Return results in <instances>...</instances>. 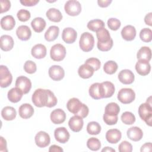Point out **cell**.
Returning a JSON list of instances; mask_svg holds the SVG:
<instances>
[{
    "label": "cell",
    "instance_id": "obj_1",
    "mask_svg": "<svg viewBox=\"0 0 152 152\" xmlns=\"http://www.w3.org/2000/svg\"><path fill=\"white\" fill-rule=\"evenodd\" d=\"M48 99V90L38 88L36 89L32 95V102L38 107L46 106Z\"/></svg>",
    "mask_w": 152,
    "mask_h": 152
},
{
    "label": "cell",
    "instance_id": "obj_2",
    "mask_svg": "<svg viewBox=\"0 0 152 152\" xmlns=\"http://www.w3.org/2000/svg\"><path fill=\"white\" fill-rule=\"evenodd\" d=\"M79 45L81 49L86 52L91 50L94 45V39L93 36L88 33H83L80 37Z\"/></svg>",
    "mask_w": 152,
    "mask_h": 152
},
{
    "label": "cell",
    "instance_id": "obj_3",
    "mask_svg": "<svg viewBox=\"0 0 152 152\" xmlns=\"http://www.w3.org/2000/svg\"><path fill=\"white\" fill-rule=\"evenodd\" d=\"M138 114L141 119L145 121L148 126H151L152 107L147 103L141 104L138 108Z\"/></svg>",
    "mask_w": 152,
    "mask_h": 152
},
{
    "label": "cell",
    "instance_id": "obj_4",
    "mask_svg": "<svg viewBox=\"0 0 152 152\" xmlns=\"http://www.w3.org/2000/svg\"><path fill=\"white\" fill-rule=\"evenodd\" d=\"M135 98L134 91L130 88H124L121 89L118 93V99L124 104L132 103Z\"/></svg>",
    "mask_w": 152,
    "mask_h": 152
},
{
    "label": "cell",
    "instance_id": "obj_5",
    "mask_svg": "<svg viewBox=\"0 0 152 152\" xmlns=\"http://www.w3.org/2000/svg\"><path fill=\"white\" fill-rule=\"evenodd\" d=\"M66 55V49L62 45L57 43L54 45L50 49V56L52 60L55 61H61L63 60Z\"/></svg>",
    "mask_w": 152,
    "mask_h": 152
},
{
    "label": "cell",
    "instance_id": "obj_6",
    "mask_svg": "<svg viewBox=\"0 0 152 152\" xmlns=\"http://www.w3.org/2000/svg\"><path fill=\"white\" fill-rule=\"evenodd\" d=\"M64 10L68 15L70 16H76L81 12V5L77 1L69 0L65 3Z\"/></svg>",
    "mask_w": 152,
    "mask_h": 152
},
{
    "label": "cell",
    "instance_id": "obj_7",
    "mask_svg": "<svg viewBox=\"0 0 152 152\" xmlns=\"http://www.w3.org/2000/svg\"><path fill=\"white\" fill-rule=\"evenodd\" d=\"M12 76L8 68L4 65L0 66V86L2 88L8 87L12 83Z\"/></svg>",
    "mask_w": 152,
    "mask_h": 152
},
{
    "label": "cell",
    "instance_id": "obj_8",
    "mask_svg": "<svg viewBox=\"0 0 152 152\" xmlns=\"http://www.w3.org/2000/svg\"><path fill=\"white\" fill-rule=\"evenodd\" d=\"M15 87L21 90L24 94H27L31 88V81L25 76H20L16 79Z\"/></svg>",
    "mask_w": 152,
    "mask_h": 152
},
{
    "label": "cell",
    "instance_id": "obj_9",
    "mask_svg": "<svg viewBox=\"0 0 152 152\" xmlns=\"http://www.w3.org/2000/svg\"><path fill=\"white\" fill-rule=\"evenodd\" d=\"M35 143L40 148L47 147L50 142L49 135L45 131H39L34 137Z\"/></svg>",
    "mask_w": 152,
    "mask_h": 152
},
{
    "label": "cell",
    "instance_id": "obj_10",
    "mask_svg": "<svg viewBox=\"0 0 152 152\" xmlns=\"http://www.w3.org/2000/svg\"><path fill=\"white\" fill-rule=\"evenodd\" d=\"M49 75L53 81H60L65 75L64 69L59 65H52L49 69Z\"/></svg>",
    "mask_w": 152,
    "mask_h": 152
},
{
    "label": "cell",
    "instance_id": "obj_11",
    "mask_svg": "<svg viewBox=\"0 0 152 152\" xmlns=\"http://www.w3.org/2000/svg\"><path fill=\"white\" fill-rule=\"evenodd\" d=\"M55 140L60 143H66L69 139V133L65 127H59L54 131Z\"/></svg>",
    "mask_w": 152,
    "mask_h": 152
},
{
    "label": "cell",
    "instance_id": "obj_12",
    "mask_svg": "<svg viewBox=\"0 0 152 152\" xmlns=\"http://www.w3.org/2000/svg\"><path fill=\"white\" fill-rule=\"evenodd\" d=\"M83 105V103L78 99L74 97L70 99L66 103V107L71 113L75 115H77L81 109Z\"/></svg>",
    "mask_w": 152,
    "mask_h": 152
},
{
    "label": "cell",
    "instance_id": "obj_13",
    "mask_svg": "<svg viewBox=\"0 0 152 152\" xmlns=\"http://www.w3.org/2000/svg\"><path fill=\"white\" fill-rule=\"evenodd\" d=\"M77 31L71 27L65 28L62 33V40L68 44L73 43L77 39Z\"/></svg>",
    "mask_w": 152,
    "mask_h": 152
},
{
    "label": "cell",
    "instance_id": "obj_14",
    "mask_svg": "<svg viewBox=\"0 0 152 152\" xmlns=\"http://www.w3.org/2000/svg\"><path fill=\"white\" fill-rule=\"evenodd\" d=\"M118 79L124 84H131L135 79L134 73L129 69H123L118 74Z\"/></svg>",
    "mask_w": 152,
    "mask_h": 152
},
{
    "label": "cell",
    "instance_id": "obj_15",
    "mask_svg": "<svg viewBox=\"0 0 152 152\" xmlns=\"http://www.w3.org/2000/svg\"><path fill=\"white\" fill-rule=\"evenodd\" d=\"M83 125L84 122L83 118L77 115L72 116L68 121L69 127L72 131L75 132L80 131L83 128Z\"/></svg>",
    "mask_w": 152,
    "mask_h": 152
},
{
    "label": "cell",
    "instance_id": "obj_16",
    "mask_svg": "<svg viewBox=\"0 0 152 152\" xmlns=\"http://www.w3.org/2000/svg\"><path fill=\"white\" fill-rule=\"evenodd\" d=\"M135 69L138 74L142 76L148 75L151 70L150 63L144 60H138L135 64Z\"/></svg>",
    "mask_w": 152,
    "mask_h": 152
},
{
    "label": "cell",
    "instance_id": "obj_17",
    "mask_svg": "<svg viewBox=\"0 0 152 152\" xmlns=\"http://www.w3.org/2000/svg\"><path fill=\"white\" fill-rule=\"evenodd\" d=\"M50 118L53 124H61L65 121L66 113L62 109H56L51 112Z\"/></svg>",
    "mask_w": 152,
    "mask_h": 152
},
{
    "label": "cell",
    "instance_id": "obj_18",
    "mask_svg": "<svg viewBox=\"0 0 152 152\" xmlns=\"http://www.w3.org/2000/svg\"><path fill=\"white\" fill-rule=\"evenodd\" d=\"M121 36L126 41L133 40L136 36V29L133 26L127 25L122 28Z\"/></svg>",
    "mask_w": 152,
    "mask_h": 152
},
{
    "label": "cell",
    "instance_id": "obj_19",
    "mask_svg": "<svg viewBox=\"0 0 152 152\" xmlns=\"http://www.w3.org/2000/svg\"><path fill=\"white\" fill-rule=\"evenodd\" d=\"M128 137L133 141H138L141 140L143 136V132L141 128L137 126H132L129 128L126 132Z\"/></svg>",
    "mask_w": 152,
    "mask_h": 152
},
{
    "label": "cell",
    "instance_id": "obj_20",
    "mask_svg": "<svg viewBox=\"0 0 152 152\" xmlns=\"http://www.w3.org/2000/svg\"><path fill=\"white\" fill-rule=\"evenodd\" d=\"M16 34L18 38L21 40L26 41L31 37V31L27 26L22 25L17 28Z\"/></svg>",
    "mask_w": 152,
    "mask_h": 152
},
{
    "label": "cell",
    "instance_id": "obj_21",
    "mask_svg": "<svg viewBox=\"0 0 152 152\" xmlns=\"http://www.w3.org/2000/svg\"><path fill=\"white\" fill-rule=\"evenodd\" d=\"M18 113L20 116L23 119H28L33 116L34 109L31 104L24 103L19 107Z\"/></svg>",
    "mask_w": 152,
    "mask_h": 152
},
{
    "label": "cell",
    "instance_id": "obj_22",
    "mask_svg": "<svg viewBox=\"0 0 152 152\" xmlns=\"http://www.w3.org/2000/svg\"><path fill=\"white\" fill-rule=\"evenodd\" d=\"M121 137V132L118 129H110L106 133V139L111 144H116L119 142Z\"/></svg>",
    "mask_w": 152,
    "mask_h": 152
},
{
    "label": "cell",
    "instance_id": "obj_23",
    "mask_svg": "<svg viewBox=\"0 0 152 152\" xmlns=\"http://www.w3.org/2000/svg\"><path fill=\"white\" fill-rule=\"evenodd\" d=\"M103 98H109L113 96L115 93V86L110 81L101 83Z\"/></svg>",
    "mask_w": 152,
    "mask_h": 152
},
{
    "label": "cell",
    "instance_id": "obj_24",
    "mask_svg": "<svg viewBox=\"0 0 152 152\" xmlns=\"http://www.w3.org/2000/svg\"><path fill=\"white\" fill-rule=\"evenodd\" d=\"M31 53L36 59L44 58L46 55V48L42 44H37L32 48Z\"/></svg>",
    "mask_w": 152,
    "mask_h": 152
},
{
    "label": "cell",
    "instance_id": "obj_25",
    "mask_svg": "<svg viewBox=\"0 0 152 152\" xmlns=\"http://www.w3.org/2000/svg\"><path fill=\"white\" fill-rule=\"evenodd\" d=\"M14 40L12 37L9 35H2L1 37V49L5 51L11 50L14 46Z\"/></svg>",
    "mask_w": 152,
    "mask_h": 152
},
{
    "label": "cell",
    "instance_id": "obj_26",
    "mask_svg": "<svg viewBox=\"0 0 152 152\" xmlns=\"http://www.w3.org/2000/svg\"><path fill=\"white\" fill-rule=\"evenodd\" d=\"M89 94L94 99H103L101 83H95L91 84L89 88Z\"/></svg>",
    "mask_w": 152,
    "mask_h": 152
},
{
    "label": "cell",
    "instance_id": "obj_27",
    "mask_svg": "<svg viewBox=\"0 0 152 152\" xmlns=\"http://www.w3.org/2000/svg\"><path fill=\"white\" fill-rule=\"evenodd\" d=\"M15 21L14 17L11 15H7L3 17L1 20V28L5 30H11L15 27Z\"/></svg>",
    "mask_w": 152,
    "mask_h": 152
},
{
    "label": "cell",
    "instance_id": "obj_28",
    "mask_svg": "<svg viewBox=\"0 0 152 152\" xmlns=\"http://www.w3.org/2000/svg\"><path fill=\"white\" fill-rule=\"evenodd\" d=\"M94 70L93 68L85 63L81 65L78 69V74L79 76L84 79L91 77L94 74Z\"/></svg>",
    "mask_w": 152,
    "mask_h": 152
},
{
    "label": "cell",
    "instance_id": "obj_29",
    "mask_svg": "<svg viewBox=\"0 0 152 152\" xmlns=\"http://www.w3.org/2000/svg\"><path fill=\"white\" fill-rule=\"evenodd\" d=\"M47 18L51 21L58 23L60 22L62 19V15L61 11L55 8H49L46 13Z\"/></svg>",
    "mask_w": 152,
    "mask_h": 152
},
{
    "label": "cell",
    "instance_id": "obj_30",
    "mask_svg": "<svg viewBox=\"0 0 152 152\" xmlns=\"http://www.w3.org/2000/svg\"><path fill=\"white\" fill-rule=\"evenodd\" d=\"M23 93L17 87L12 88L8 92V99L12 103H17L22 98Z\"/></svg>",
    "mask_w": 152,
    "mask_h": 152
},
{
    "label": "cell",
    "instance_id": "obj_31",
    "mask_svg": "<svg viewBox=\"0 0 152 152\" xmlns=\"http://www.w3.org/2000/svg\"><path fill=\"white\" fill-rule=\"evenodd\" d=\"M59 33V28L58 26H50L45 33V39L48 42H52L58 37Z\"/></svg>",
    "mask_w": 152,
    "mask_h": 152
},
{
    "label": "cell",
    "instance_id": "obj_32",
    "mask_svg": "<svg viewBox=\"0 0 152 152\" xmlns=\"http://www.w3.org/2000/svg\"><path fill=\"white\" fill-rule=\"evenodd\" d=\"M96 36L97 38V42L100 43H105L110 41L112 39L109 31L103 27L96 31Z\"/></svg>",
    "mask_w": 152,
    "mask_h": 152
},
{
    "label": "cell",
    "instance_id": "obj_33",
    "mask_svg": "<svg viewBox=\"0 0 152 152\" xmlns=\"http://www.w3.org/2000/svg\"><path fill=\"white\" fill-rule=\"evenodd\" d=\"M17 112L15 109L11 106H5L2 109L1 116L6 121H12L16 117Z\"/></svg>",
    "mask_w": 152,
    "mask_h": 152
},
{
    "label": "cell",
    "instance_id": "obj_34",
    "mask_svg": "<svg viewBox=\"0 0 152 152\" xmlns=\"http://www.w3.org/2000/svg\"><path fill=\"white\" fill-rule=\"evenodd\" d=\"M45 20L41 17H36L31 22V26L33 30L36 33L42 32L46 27Z\"/></svg>",
    "mask_w": 152,
    "mask_h": 152
},
{
    "label": "cell",
    "instance_id": "obj_35",
    "mask_svg": "<svg viewBox=\"0 0 152 152\" xmlns=\"http://www.w3.org/2000/svg\"><path fill=\"white\" fill-rule=\"evenodd\" d=\"M137 57L138 60H144L149 62L151 58V50L147 46L141 47L137 52Z\"/></svg>",
    "mask_w": 152,
    "mask_h": 152
},
{
    "label": "cell",
    "instance_id": "obj_36",
    "mask_svg": "<svg viewBox=\"0 0 152 152\" xmlns=\"http://www.w3.org/2000/svg\"><path fill=\"white\" fill-rule=\"evenodd\" d=\"M119 112L120 107L116 103H109L105 107L104 113L109 116H118Z\"/></svg>",
    "mask_w": 152,
    "mask_h": 152
},
{
    "label": "cell",
    "instance_id": "obj_37",
    "mask_svg": "<svg viewBox=\"0 0 152 152\" xmlns=\"http://www.w3.org/2000/svg\"><path fill=\"white\" fill-rule=\"evenodd\" d=\"M87 28L93 31H97L99 29L104 27V23L100 19H95L90 20L87 23Z\"/></svg>",
    "mask_w": 152,
    "mask_h": 152
},
{
    "label": "cell",
    "instance_id": "obj_38",
    "mask_svg": "<svg viewBox=\"0 0 152 152\" xmlns=\"http://www.w3.org/2000/svg\"><path fill=\"white\" fill-rule=\"evenodd\" d=\"M87 131L89 134L97 135L101 131V126L97 122H90L87 126Z\"/></svg>",
    "mask_w": 152,
    "mask_h": 152
},
{
    "label": "cell",
    "instance_id": "obj_39",
    "mask_svg": "<svg viewBox=\"0 0 152 152\" xmlns=\"http://www.w3.org/2000/svg\"><path fill=\"white\" fill-rule=\"evenodd\" d=\"M118 68V64L113 61H109L106 62L103 66L104 71L107 74H113L116 72Z\"/></svg>",
    "mask_w": 152,
    "mask_h": 152
},
{
    "label": "cell",
    "instance_id": "obj_40",
    "mask_svg": "<svg viewBox=\"0 0 152 152\" xmlns=\"http://www.w3.org/2000/svg\"><path fill=\"white\" fill-rule=\"evenodd\" d=\"M121 119L122 122L126 125H132L135 121L134 115L130 112H124L121 116Z\"/></svg>",
    "mask_w": 152,
    "mask_h": 152
},
{
    "label": "cell",
    "instance_id": "obj_41",
    "mask_svg": "<svg viewBox=\"0 0 152 152\" xmlns=\"http://www.w3.org/2000/svg\"><path fill=\"white\" fill-rule=\"evenodd\" d=\"M87 146L92 151H97L101 147V142L99 139L94 137H91L87 140Z\"/></svg>",
    "mask_w": 152,
    "mask_h": 152
},
{
    "label": "cell",
    "instance_id": "obj_42",
    "mask_svg": "<svg viewBox=\"0 0 152 152\" xmlns=\"http://www.w3.org/2000/svg\"><path fill=\"white\" fill-rule=\"evenodd\" d=\"M141 40L144 42H150L152 40V31L150 28H144L140 33Z\"/></svg>",
    "mask_w": 152,
    "mask_h": 152
},
{
    "label": "cell",
    "instance_id": "obj_43",
    "mask_svg": "<svg viewBox=\"0 0 152 152\" xmlns=\"http://www.w3.org/2000/svg\"><path fill=\"white\" fill-rule=\"evenodd\" d=\"M17 16L20 21L25 22L28 21L30 19L31 17V14L28 10H24V9H21L17 12Z\"/></svg>",
    "mask_w": 152,
    "mask_h": 152
},
{
    "label": "cell",
    "instance_id": "obj_44",
    "mask_svg": "<svg viewBox=\"0 0 152 152\" xmlns=\"http://www.w3.org/2000/svg\"><path fill=\"white\" fill-rule=\"evenodd\" d=\"M85 64L88 65L91 68H93L94 71H97L100 68L101 66V62L100 60L96 58H90L87 59L86 61Z\"/></svg>",
    "mask_w": 152,
    "mask_h": 152
},
{
    "label": "cell",
    "instance_id": "obj_45",
    "mask_svg": "<svg viewBox=\"0 0 152 152\" xmlns=\"http://www.w3.org/2000/svg\"><path fill=\"white\" fill-rule=\"evenodd\" d=\"M57 98L54 95L53 93L50 90H48V99L46 106L48 107H52L57 104Z\"/></svg>",
    "mask_w": 152,
    "mask_h": 152
},
{
    "label": "cell",
    "instance_id": "obj_46",
    "mask_svg": "<svg viewBox=\"0 0 152 152\" xmlns=\"http://www.w3.org/2000/svg\"><path fill=\"white\" fill-rule=\"evenodd\" d=\"M24 69L28 74H33L37 70L36 64L32 61H27L24 63Z\"/></svg>",
    "mask_w": 152,
    "mask_h": 152
},
{
    "label": "cell",
    "instance_id": "obj_47",
    "mask_svg": "<svg viewBox=\"0 0 152 152\" xmlns=\"http://www.w3.org/2000/svg\"><path fill=\"white\" fill-rule=\"evenodd\" d=\"M107 26L108 27L112 30L116 31L119 28L121 27V21L115 18H110L107 20Z\"/></svg>",
    "mask_w": 152,
    "mask_h": 152
},
{
    "label": "cell",
    "instance_id": "obj_48",
    "mask_svg": "<svg viewBox=\"0 0 152 152\" xmlns=\"http://www.w3.org/2000/svg\"><path fill=\"white\" fill-rule=\"evenodd\" d=\"M120 152H131L132 151V146L131 143L126 141H123L118 147Z\"/></svg>",
    "mask_w": 152,
    "mask_h": 152
},
{
    "label": "cell",
    "instance_id": "obj_49",
    "mask_svg": "<svg viewBox=\"0 0 152 152\" xmlns=\"http://www.w3.org/2000/svg\"><path fill=\"white\" fill-rule=\"evenodd\" d=\"M113 40L111 39L109 42L105 43H97V46L99 50L102 52H106L111 49V48L113 46Z\"/></svg>",
    "mask_w": 152,
    "mask_h": 152
},
{
    "label": "cell",
    "instance_id": "obj_50",
    "mask_svg": "<svg viewBox=\"0 0 152 152\" xmlns=\"http://www.w3.org/2000/svg\"><path fill=\"white\" fill-rule=\"evenodd\" d=\"M118 120V116H109L105 113L103 115V121L108 125H113L116 124Z\"/></svg>",
    "mask_w": 152,
    "mask_h": 152
},
{
    "label": "cell",
    "instance_id": "obj_51",
    "mask_svg": "<svg viewBox=\"0 0 152 152\" xmlns=\"http://www.w3.org/2000/svg\"><path fill=\"white\" fill-rule=\"evenodd\" d=\"M1 13L8 11L11 7V2L8 0H1Z\"/></svg>",
    "mask_w": 152,
    "mask_h": 152
},
{
    "label": "cell",
    "instance_id": "obj_52",
    "mask_svg": "<svg viewBox=\"0 0 152 152\" xmlns=\"http://www.w3.org/2000/svg\"><path fill=\"white\" fill-rule=\"evenodd\" d=\"M20 3L26 7H32L36 5L39 2V0H24V1H20Z\"/></svg>",
    "mask_w": 152,
    "mask_h": 152
},
{
    "label": "cell",
    "instance_id": "obj_53",
    "mask_svg": "<svg viewBox=\"0 0 152 152\" xmlns=\"http://www.w3.org/2000/svg\"><path fill=\"white\" fill-rule=\"evenodd\" d=\"M0 151H7V141L5 139H4L2 137H0Z\"/></svg>",
    "mask_w": 152,
    "mask_h": 152
},
{
    "label": "cell",
    "instance_id": "obj_54",
    "mask_svg": "<svg viewBox=\"0 0 152 152\" xmlns=\"http://www.w3.org/2000/svg\"><path fill=\"white\" fill-rule=\"evenodd\" d=\"M112 2V0H103V1L98 0L97 1L99 6L100 7H102V8H105V7H108Z\"/></svg>",
    "mask_w": 152,
    "mask_h": 152
},
{
    "label": "cell",
    "instance_id": "obj_55",
    "mask_svg": "<svg viewBox=\"0 0 152 152\" xmlns=\"http://www.w3.org/2000/svg\"><path fill=\"white\" fill-rule=\"evenodd\" d=\"M152 12H149L148 14H146V15L144 17V22L146 24L151 26H152Z\"/></svg>",
    "mask_w": 152,
    "mask_h": 152
},
{
    "label": "cell",
    "instance_id": "obj_56",
    "mask_svg": "<svg viewBox=\"0 0 152 152\" xmlns=\"http://www.w3.org/2000/svg\"><path fill=\"white\" fill-rule=\"evenodd\" d=\"M140 151H151V143L147 142L142 145Z\"/></svg>",
    "mask_w": 152,
    "mask_h": 152
},
{
    "label": "cell",
    "instance_id": "obj_57",
    "mask_svg": "<svg viewBox=\"0 0 152 152\" xmlns=\"http://www.w3.org/2000/svg\"><path fill=\"white\" fill-rule=\"evenodd\" d=\"M49 151H51V152H62L63 149L58 145H52L49 147Z\"/></svg>",
    "mask_w": 152,
    "mask_h": 152
},
{
    "label": "cell",
    "instance_id": "obj_58",
    "mask_svg": "<svg viewBox=\"0 0 152 152\" xmlns=\"http://www.w3.org/2000/svg\"><path fill=\"white\" fill-rule=\"evenodd\" d=\"M102 151H109V152H115V150L111 148V147H106L105 148H103L102 150Z\"/></svg>",
    "mask_w": 152,
    "mask_h": 152
},
{
    "label": "cell",
    "instance_id": "obj_59",
    "mask_svg": "<svg viewBox=\"0 0 152 152\" xmlns=\"http://www.w3.org/2000/svg\"><path fill=\"white\" fill-rule=\"evenodd\" d=\"M151 96H150V97L148 98V99H147V102H146V103H147L148 104H150V105H151Z\"/></svg>",
    "mask_w": 152,
    "mask_h": 152
}]
</instances>
